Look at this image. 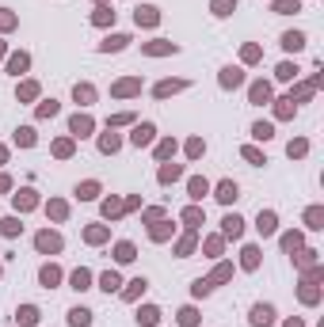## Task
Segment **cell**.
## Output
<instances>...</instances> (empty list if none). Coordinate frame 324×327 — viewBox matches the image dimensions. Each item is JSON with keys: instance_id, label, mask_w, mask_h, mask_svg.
Here are the masks:
<instances>
[{"instance_id": "2", "label": "cell", "mask_w": 324, "mask_h": 327, "mask_svg": "<svg viewBox=\"0 0 324 327\" xmlns=\"http://www.w3.org/2000/svg\"><path fill=\"white\" fill-rule=\"evenodd\" d=\"M252 320H256V324H267V320H271V308H256V316H252Z\"/></svg>"}, {"instance_id": "1", "label": "cell", "mask_w": 324, "mask_h": 327, "mask_svg": "<svg viewBox=\"0 0 324 327\" xmlns=\"http://www.w3.org/2000/svg\"><path fill=\"white\" fill-rule=\"evenodd\" d=\"M149 137H153V129H149V126H141L137 133H133V141H137V145H141V141H149Z\"/></svg>"}]
</instances>
